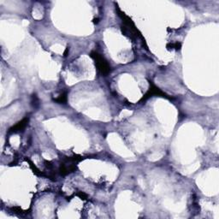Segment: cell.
<instances>
[{
  "label": "cell",
  "instance_id": "obj_6",
  "mask_svg": "<svg viewBox=\"0 0 219 219\" xmlns=\"http://www.w3.org/2000/svg\"><path fill=\"white\" fill-rule=\"evenodd\" d=\"M31 103H32V105H33V106L34 108H38L39 105V98H37V96H36L35 94H33V95L32 96V100H31Z\"/></svg>",
  "mask_w": 219,
  "mask_h": 219
},
{
  "label": "cell",
  "instance_id": "obj_1",
  "mask_svg": "<svg viewBox=\"0 0 219 219\" xmlns=\"http://www.w3.org/2000/svg\"><path fill=\"white\" fill-rule=\"evenodd\" d=\"M91 57L95 62V65L99 70V72L103 75H108L111 71V66L107 63V61L104 58L103 56H101L97 52H92L90 54Z\"/></svg>",
  "mask_w": 219,
  "mask_h": 219
},
{
  "label": "cell",
  "instance_id": "obj_3",
  "mask_svg": "<svg viewBox=\"0 0 219 219\" xmlns=\"http://www.w3.org/2000/svg\"><path fill=\"white\" fill-rule=\"evenodd\" d=\"M28 121H29V118L28 117L23 118L22 121L17 122L15 126H13L12 128H10V129H9V133H19V132L23 131V129L26 128V126L28 125Z\"/></svg>",
  "mask_w": 219,
  "mask_h": 219
},
{
  "label": "cell",
  "instance_id": "obj_4",
  "mask_svg": "<svg viewBox=\"0 0 219 219\" xmlns=\"http://www.w3.org/2000/svg\"><path fill=\"white\" fill-rule=\"evenodd\" d=\"M67 92H63L60 94L57 98H54V101L57 104H63V105H65L67 103V100H68V96H67Z\"/></svg>",
  "mask_w": 219,
  "mask_h": 219
},
{
  "label": "cell",
  "instance_id": "obj_5",
  "mask_svg": "<svg viewBox=\"0 0 219 219\" xmlns=\"http://www.w3.org/2000/svg\"><path fill=\"white\" fill-rule=\"evenodd\" d=\"M168 49H175V50H180L181 48V43L180 42H175V43H170L167 45Z\"/></svg>",
  "mask_w": 219,
  "mask_h": 219
},
{
  "label": "cell",
  "instance_id": "obj_7",
  "mask_svg": "<svg viewBox=\"0 0 219 219\" xmlns=\"http://www.w3.org/2000/svg\"><path fill=\"white\" fill-rule=\"evenodd\" d=\"M77 195L78 196L80 197V199H87V195L85 194V193H83V192H80V193H78L77 194Z\"/></svg>",
  "mask_w": 219,
  "mask_h": 219
},
{
  "label": "cell",
  "instance_id": "obj_2",
  "mask_svg": "<svg viewBox=\"0 0 219 219\" xmlns=\"http://www.w3.org/2000/svg\"><path fill=\"white\" fill-rule=\"evenodd\" d=\"M153 96L162 97V98H168V99H172V98H170V96H168L165 92H164L163 91L160 90L159 87H157L155 85H153L152 83H151V81H150V88H149L148 92H147L144 95L143 98H141L140 102H142V101H146V100H147L149 98L153 97Z\"/></svg>",
  "mask_w": 219,
  "mask_h": 219
}]
</instances>
